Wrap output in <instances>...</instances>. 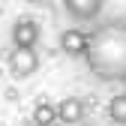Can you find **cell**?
<instances>
[{
	"label": "cell",
	"instance_id": "cell-7",
	"mask_svg": "<svg viewBox=\"0 0 126 126\" xmlns=\"http://www.w3.org/2000/svg\"><path fill=\"white\" fill-rule=\"evenodd\" d=\"M33 123H60V114H57V105H51V102H36V108H33Z\"/></svg>",
	"mask_w": 126,
	"mask_h": 126
},
{
	"label": "cell",
	"instance_id": "cell-4",
	"mask_svg": "<svg viewBox=\"0 0 126 126\" xmlns=\"http://www.w3.org/2000/svg\"><path fill=\"white\" fill-rule=\"evenodd\" d=\"M102 6H105V0H63L66 15L75 18V21H93V18H99Z\"/></svg>",
	"mask_w": 126,
	"mask_h": 126
},
{
	"label": "cell",
	"instance_id": "cell-9",
	"mask_svg": "<svg viewBox=\"0 0 126 126\" xmlns=\"http://www.w3.org/2000/svg\"><path fill=\"white\" fill-rule=\"evenodd\" d=\"M24 3H42V0H24Z\"/></svg>",
	"mask_w": 126,
	"mask_h": 126
},
{
	"label": "cell",
	"instance_id": "cell-1",
	"mask_svg": "<svg viewBox=\"0 0 126 126\" xmlns=\"http://www.w3.org/2000/svg\"><path fill=\"white\" fill-rule=\"evenodd\" d=\"M84 63L102 84H126V18L102 21L93 30Z\"/></svg>",
	"mask_w": 126,
	"mask_h": 126
},
{
	"label": "cell",
	"instance_id": "cell-8",
	"mask_svg": "<svg viewBox=\"0 0 126 126\" xmlns=\"http://www.w3.org/2000/svg\"><path fill=\"white\" fill-rule=\"evenodd\" d=\"M108 117L114 123H126V93H117L108 102Z\"/></svg>",
	"mask_w": 126,
	"mask_h": 126
},
{
	"label": "cell",
	"instance_id": "cell-6",
	"mask_svg": "<svg viewBox=\"0 0 126 126\" xmlns=\"http://www.w3.org/2000/svg\"><path fill=\"white\" fill-rule=\"evenodd\" d=\"M84 102L78 96H66L57 102V114H60V123H81L84 120Z\"/></svg>",
	"mask_w": 126,
	"mask_h": 126
},
{
	"label": "cell",
	"instance_id": "cell-3",
	"mask_svg": "<svg viewBox=\"0 0 126 126\" xmlns=\"http://www.w3.org/2000/svg\"><path fill=\"white\" fill-rule=\"evenodd\" d=\"M57 42H60V51L66 57H84L87 45H90V33H84V30H78V27H66Z\"/></svg>",
	"mask_w": 126,
	"mask_h": 126
},
{
	"label": "cell",
	"instance_id": "cell-5",
	"mask_svg": "<svg viewBox=\"0 0 126 126\" xmlns=\"http://www.w3.org/2000/svg\"><path fill=\"white\" fill-rule=\"evenodd\" d=\"M39 24L33 18H18L12 24V45H33L36 48V42H39Z\"/></svg>",
	"mask_w": 126,
	"mask_h": 126
},
{
	"label": "cell",
	"instance_id": "cell-2",
	"mask_svg": "<svg viewBox=\"0 0 126 126\" xmlns=\"http://www.w3.org/2000/svg\"><path fill=\"white\" fill-rule=\"evenodd\" d=\"M6 66L15 78H30L39 69V54L33 51V45H12V51L6 57Z\"/></svg>",
	"mask_w": 126,
	"mask_h": 126
},
{
	"label": "cell",
	"instance_id": "cell-10",
	"mask_svg": "<svg viewBox=\"0 0 126 126\" xmlns=\"http://www.w3.org/2000/svg\"><path fill=\"white\" fill-rule=\"evenodd\" d=\"M105 3H108V0H105Z\"/></svg>",
	"mask_w": 126,
	"mask_h": 126
}]
</instances>
